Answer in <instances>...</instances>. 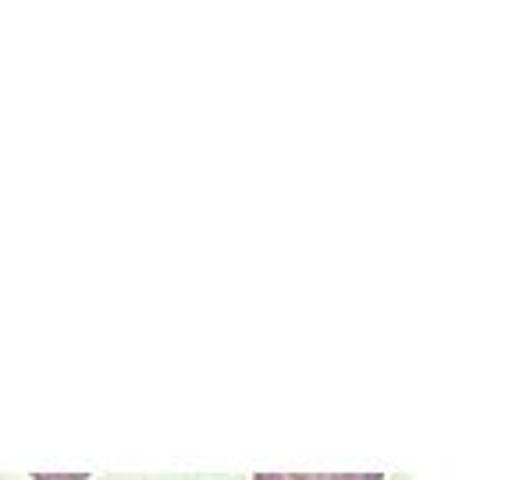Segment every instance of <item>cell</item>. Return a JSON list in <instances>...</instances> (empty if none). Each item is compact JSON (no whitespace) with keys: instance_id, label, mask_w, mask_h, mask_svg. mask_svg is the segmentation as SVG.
I'll return each instance as SVG.
<instances>
[{"instance_id":"6da1fadb","label":"cell","mask_w":512,"mask_h":480,"mask_svg":"<svg viewBox=\"0 0 512 480\" xmlns=\"http://www.w3.org/2000/svg\"><path fill=\"white\" fill-rule=\"evenodd\" d=\"M253 480H381V473H324V477H310V473H256Z\"/></svg>"}]
</instances>
